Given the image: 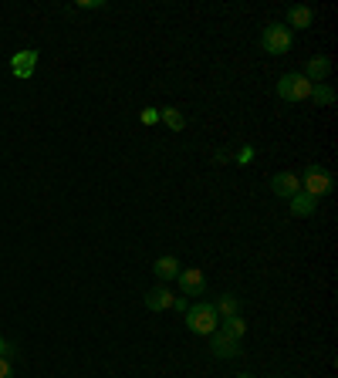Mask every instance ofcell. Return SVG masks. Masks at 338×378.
I'll list each match as a JSON object with an SVG mask.
<instances>
[{"label": "cell", "mask_w": 338, "mask_h": 378, "mask_svg": "<svg viewBox=\"0 0 338 378\" xmlns=\"http://www.w3.org/2000/svg\"><path fill=\"white\" fill-rule=\"evenodd\" d=\"M312 102L314 105H335V92L328 85H314L312 88Z\"/></svg>", "instance_id": "17"}, {"label": "cell", "mask_w": 338, "mask_h": 378, "mask_svg": "<svg viewBox=\"0 0 338 378\" xmlns=\"http://www.w3.org/2000/svg\"><path fill=\"white\" fill-rule=\"evenodd\" d=\"M240 304H244V300L237 298V294H220L213 308H217V314H220V317H234V314H240Z\"/></svg>", "instance_id": "15"}, {"label": "cell", "mask_w": 338, "mask_h": 378, "mask_svg": "<svg viewBox=\"0 0 338 378\" xmlns=\"http://www.w3.org/2000/svg\"><path fill=\"white\" fill-rule=\"evenodd\" d=\"M34 68H38V51H34V48H27V51H17L11 58V75H14V78L27 81L31 75H34Z\"/></svg>", "instance_id": "6"}, {"label": "cell", "mask_w": 338, "mask_h": 378, "mask_svg": "<svg viewBox=\"0 0 338 378\" xmlns=\"http://www.w3.org/2000/svg\"><path fill=\"white\" fill-rule=\"evenodd\" d=\"M314 206H318V199H314V196H308L304 189H298V193L291 196V209H295L298 216H312Z\"/></svg>", "instance_id": "14"}, {"label": "cell", "mask_w": 338, "mask_h": 378, "mask_svg": "<svg viewBox=\"0 0 338 378\" xmlns=\"http://www.w3.org/2000/svg\"><path fill=\"white\" fill-rule=\"evenodd\" d=\"M0 378H14V365L7 358H0Z\"/></svg>", "instance_id": "20"}, {"label": "cell", "mask_w": 338, "mask_h": 378, "mask_svg": "<svg viewBox=\"0 0 338 378\" xmlns=\"http://www.w3.org/2000/svg\"><path fill=\"white\" fill-rule=\"evenodd\" d=\"M237 378H254V375H250V372H240V375H237Z\"/></svg>", "instance_id": "23"}, {"label": "cell", "mask_w": 338, "mask_h": 378, "mask_svg": "<svg viewBox=\"0 0 338 378\" xmlns=\"http://www.w3.org/2000/svg\"><path fill=\"white\" fill-rule=\"evenodd\" d=\"M159 118H163V122H166L173 132H183V129H186V118H183L180 108H163V112H159Z\"/></svg>", "instance_id": "16"}, {"label": "cell", "mask_w": 338, "mask_h": 378, "mask_svg": "<svg viewBox=\"0 0 338 378\" xmlns=\"http://www.w3.org/2000/svg\"><path fill=\"white\" fill-rule=\"evenodd\" d=\"M312 81L304 78L301 71H287L277 78V95L285 98V102H304V98H312Z\"/></svg>", "instance_id": "2"}, {"label": "cell", "mask_w": 338, "mask_h": 378, "mask_svg": "<svg viewBox=\"0 0 338 378\" xmlns=\"http://www.w3.org/2000/svg\"><path fill=\"white\" fill-rule=\"evenodd\" d=\"M78 7H85V11H98V7H105V0L98 4V0H81Z\"/></svg>", "instance_id": "21"}, {"label": "cell", "mask_w": 338, "mask_h": 378, "mask_svg": "<svg viewBox=\"0 0 338 378\" xmlns=\"http://www.w3.org/2000/svg\"><path fill=\"white\" fill-rule=\"evenodd\" d=\"M210 352L217 355V358H234V355H240V341L227 338L223 331H213L210 335Z\"/></svg>", "instance_id": "8"}, {"label": "cell", "mask_w": 338, "mask_h": 378, "mask_svg": "<svg viewBox=\"0 0 338 378\" xmlns=\"http://www.w3.org/2000/svg\"><path fill=\"white\" fill-rule=\"evenodd\" d=\"M217 331H223L227 338L240 341V338H244V335H247V321H244L240 314H234V317H223V321H220V327H217Z\"/></svg>", "instance_id": "13"}, {"label": "cell", "mask_w": 338, "mask_h": 378, "mask_svg": "<svg viewBox=\"0 0 338 378\" xmlns=\"http://www.w3.org/2000/svg\"><path fill=\"white\" fill-rule=\"evenodd\" d=\"M301 179V189L308 196H314V199H322V196H328L332 189H335V179H332V172L322 169V166H308L304 169V176H298Z\"/></svg>", "instance_id": "4"}, {"label": "cell", "mask_w": 338, "mask_h": 378, "mask_svg": "<svg viewBox=\"0 0 338 378\" xmlns=\"http://www.w3.org/2000/svg\"><path fill=\"white\" fill-rule=\"evenodd\" d=\"M169 304H173V294H169L166 287H153V290H145V308H149V311H166Z\"/></svg>", "instance_id": "12"}, {"label": "cell", "mask_w": 338, "mask_h": 378, "mask_svg": "<svg viewBox=\"0 0 338 378\" xmlns=\"http://www.w3.org/2000/svg\"><path fill=\"white\" fill-rule=\"evenodd\" d=\"M4 348H7V341H4V335H0V355H4Z\"/></svg>", "instance_id": "22"}, {"label": "cell", "mask_w": 338, "mask_h": 378, "mask_svg": "<svg viewBox=\"0 0 338 378\" xmlns=\"http://www.w3.org/2000/svg\"><path fill=\"white\" fill-rule=\"evenodd\" d=\"M176 280L183 287V298H203L207 294V277H203L200 267H183Z\"/></svg>", "instance_id": "5"}, {"label": "cell", "mask_w": 338, "mask_h": 378, "mask_svg": "<svg viewBox=\"0 0 338 378\" xmlns=\"http://www.w3.org/2000/svg\"><path fill=\"white\" fill-rule=\"evenodd\" d=\"M328 71H332V61H328V58H322V54H318V58H312V61H308V65H304V71H301V75H304V78L312 81H318V85H322V81L328 78Z\"/></svg>", "instance_id": "9"}, {"label": "cell", "mask_w": 338, "mask_h": 378, "mask_svg": "<svg viewBox=\"0 0 338 378\" xmlns=\"http://www.w3.org/2000/svg\"><path fill=\"white\" fill-rule=\"evenodd\" d=\"M291 44H295V34H291V27L287 24H267L264 27V34H260V48L267 54H287L291 51Z\"/></svg>", "instance_id": "3"}, {"label": "cell", "mask_w": 338, "mask_h": 378, "mask_svg": "<svg viewBox=\"0 0 338 378\" xmlns=\"http://www.w3.org/2000/svg\"><path fill=\"white\" fill-rule=\"evenodd\" d=\"M271 189H274V196H281V199H291V196L301 189L298 172H277V176L271 179Z\"/></svg>", "instance_id": "7"}, {"label": "cell", "mask_w": 338, "mask_h": 378, "mask_svg": "<svg viewBox=\"0 0 338 378\" xmlns=\"http://www.w3.org/2000/svg\"><path fill=\"white\" fill-rule=\"evenodd\" d=\"M153 271H156V277L159 280H173V277H180V271H183V263L176 261V257H159L156 263H153Z\"/></svg>", "instance_id": "11"}, {"label": "cell", "mask_w": 338, "mask_h": 378, "mask_svg": "<svg viewBox=\"0 0 338 378\" xmlns=\"http://www.w3.org/2000/svg\"><path fill=\"white\" fill-rule=\"evenodd\" d=\"M186 327L193 335H213L220 327V314H217V308L210 300H196V304L186 308Z\"/></svg>", "instance_id": "1"}, {"label": "cell", "mask_w": 338, "mask_h": 378, "mask_svg": "<svg viewBox=\"0 0 338 378\" xmlns=\"http://www.w3.org/2000/svg\"><path fill=\"white\" fill-rule=\"evenodd\" d=\"M169 308H176L180 314H186V308H190V300H186V298L180 294V298H173V304H169Z\"/></svg>", "instance_id": "19"}, {"label": "cell", "mask_w": 338, "mask_h": 378, "mask_svg": "<svg viewBox=\"0 0 338 378\" xmlns=\"http://www.w3.org/2000/svg\"><path fill=\"white\" fill-rule=\"evenodd\" d=\"M312 24H314V11H312V7L298 4V7H291V11H287V27L304 31V27H312Z\"/></svg>", "instance_id": "10"}, {"label": "cell", "mask_w": 338, "mask_h": 378, "mask_svg": "<svg viewBox=\"0 0 338 378\" xmlns=\"http://www.w3.org/2000/svg\"><path fill=\"white\" fill-rule=\"evenodd\" d=\"M156 122H159V112H156V108H145V112H143V125H156Z\"/></svg>", "instance_id": "18"}]
</instances>
